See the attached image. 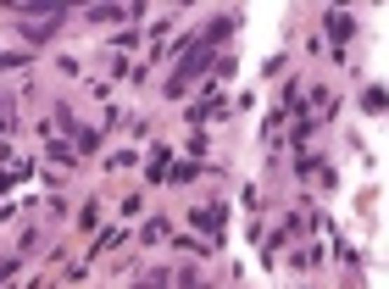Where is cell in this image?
<instances>
[{"label":"cell","mask_w":389,"mask_h":289,"mask_svg":"<svg viewBox=\"0 0 389 289\" xmlns=\"http://www.w3.org/2000/svg\"><path fill=\"white\" fill-rule=\"evenodd\" d=\"M356 34V22L345 17V11H328V39H334V51H345V39Z\"/></svg>","instance_id":"6da1fadb"},{"label":"cell","mask_w":389,"mask_h":289,"mask_svg":"<svg viewBox=\"0 0 389 289\" xmlns=\"http://www.w3.org/2000/svg\"><path fill=\"white\" fill-rule=\"evenodd\" d=\"M56 22H62V17H45V22H28V28H22V39H28V45H50V39H56Z\"/></svg>","instance_id":"7a4b0ae2"},{"label":"cell","mask_w":389,"mask_h":289,"mask_svg":"<svg viewBox=\"0 0 389 289\" xmlns=\"http://www.w3.org/2000/svg\"><path fill=\"white\" fill-rule=\"evenodd\" d=\"M223 106H228V100H223V95H206V100H200V106H189V123H212V117H217V112H223Z\"/></svg>","instance_id":"3957f363"},{"label":"cell","mask_w":389,"mask_h":289,"mask_svg":"<svg viewBox=\"0 0 389 289\" xmlns=\"http://www.w3.org/2000/svg\"><path fill=\"white\" fill-rule=\"evenodd\" d=\"M195 222H200L206 234H223V212H212V206H195Z\"/></svg>","instance_id":"277c9868"},{"label":"cell","mask_w":389,"mask_h":289,"mask_svg":"<svg viewBox=\"0 0 389 289\" xmlns=\"http://www.w3.org/2000/svg\"><path fill=\"white\" fill-rule=\"evenodd\" d=\"M89 17H95V22H117V17H128V11H123V6H95Z\"/></svg>","instance_id":"5b68a950"},{"label":"cell","mask_w":389,"mask_h":289,"mask_svg":"<svg viewBox=\"0 0 389 289\" xmlns=\"http://www.w3.org/2000/svg\"><path fill=\"white\" fill-rule=\"evenodd\" d=\"M167 161H172V156H167V150H156V156H151V178H167Z\"/></svg>","instance_id":"8992f818"},{"label":"cell","mask_w":389,"mask_h":289,"mask_svg":"<svg viewBox=\"0 0 389 289\" xmlns=\"http://www.w3.org/2000/svg\"><path fill=\"white\" fill-rule=\"evenodd\" d=\"M139 289H167V273H151V278H145Z\"/></svg>","instance_id":"52a82bcc"}]
</instances>
